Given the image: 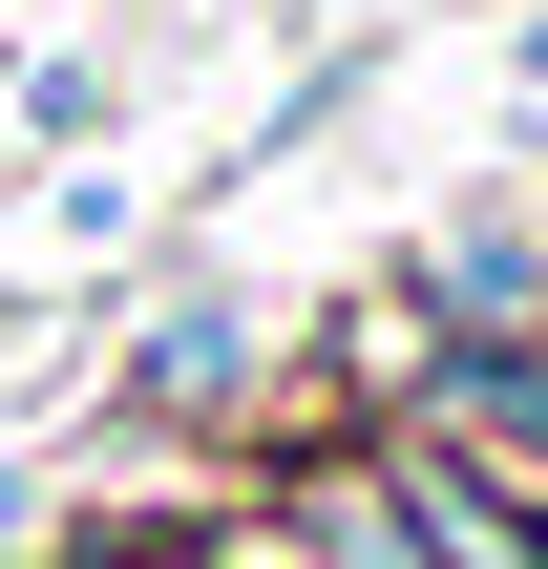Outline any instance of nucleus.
Wrapping results in <instances>:
<instances>
[{
  "label": "nucleus",
  "mask_w": 548,
  "mask_h": 569,
  "mask_svg": "<svg viewBox=\"0 0 548 569\" xmlns=\"http://www.w3.org/2000/svg\"><path fill=\"white\" fill-rule=\"evenodd\" d=\"M401 317H422V338H528V317H548V190L444 211V232L401 253Z\"/></svg>",
  "instance_id": "1"
},
{
  "label": "nucleus",
  "mask_w": 548,
  "mask_h": 569,
  "mask_svg": "<svg viewBox=\"0 0 548 569\" xmlns=\"http://www.w3.org/2000/svg\"><path fill=\"white\" fill-rule=\"evenodd\" d=\"M253 380H275V317H253L232 274H190V296H148V338H127L106 401H127V422H232Z\"/></svg>",
  "instance_id": "2"
},
{
  "label": "nucleus",
  "mask_w": 548,
  "mask_h": 569,
  "mask_svg": "<svg viewBox=\"0 0 548 569\" xmlns=\"http://www.w3.org/2000/svg\"><path fill=\"white\" fill-rule=\"evenodd\" d=\"M42 569H232V549H211V486H190V507H106V528H42Z\"/></svg>",
  "instance_id": "3"
},
{
  "label": "nucleus",
  "mask_w": 548,
  "mask_h": 569,
  "mask_svg": "<svg viewBox=\"0 0 548 569\" xmlns=\"http://www.w3.org/2000/svg\"><path fill=\"white\" fill-rule=\"evenodd\" d=\"M0 549H21V569H42V486H21V465H0Z\"/></svg>",
  "instance_id": "4"
},
{
  "label": "nucleus",
  "mask_w": 548,
  "mask_h": 569,
  "mask_svg": "<svg viewBox=\"0 0 548 569\" xmlns=\"http://www.w3.org/2000/svg\"><path fill=\"white\" fill-rule=\"evenodd\" d=\"M507 21H528V0H507Z\"/></svg>",
  "instance_id": "5"
}]
</instances>
